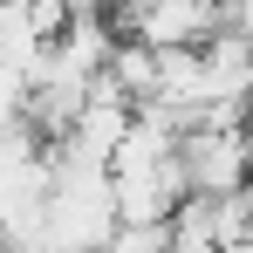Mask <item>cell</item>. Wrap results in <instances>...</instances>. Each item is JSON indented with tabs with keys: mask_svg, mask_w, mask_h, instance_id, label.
<instances>
[{
	"mask_svg": "<svg viewBox=\"0 0 253 253\" xmlns=\"http://www.w3.org/2000/svg\"><path fill=\"white\" fill-rule=\"evenodd\" d=\"M117 178L103 165H83L55 144V185L42 206V247L48 253H83V247H110L117 233Z\"/></svg>",
	"mask_w": 253,
	"mask_h": 253,
	"instance_id": "1",
	"label": "cell"
},
{
	"mask_svg": "<svg viewBox=\"0 0 253 253\" xmlns=\"http://www.w3.org/2000/svg\"><path fill=\"white\" fill-rule=\"evenodd\" d=\"M178 165L192 199H233L253 178V124H192L178 137Z\"/></svg>",
	"mask_w": 253,
	"mask_h": 253,
	"instance_id": "2",
	"label": "cell"
},
{
	"mask_svg": "<svg viewBox=\"0 0 253 253\" xmlns=\"http://www.w3.org/2000/svg\"><path fill=\"white\" fill-rule=\"evenodd\" d=\"M117 21V35L144 48H206L226 21H219V0H144V7H124V14H110Z\"/></svg>",
	"mask_w": 253,
	"mask_h": 253,
	"instance_id": "3",
	"label": "cell"
},
{
	"mask_svg": "<svg viewBox=\"0 0 253 253\" xmlns=\"http://www.w3.org/2000/svg\"><path fill=\"white\" fill-rule=\"evenodd\" d=\"M103 76L124 89L130 103H151V89H158V48H144V42H130V35H117L110 62H103Z\"/></svg>",
	"mask_w": 253,
	"mask_h": 253,
	"instance_id": "4",
	"label": "cell"
},
{
	"mask_svg": "<svg viewBox=\"0 0 253 253\" xmlns=\"http://www.w3.org/2000/svg\"><path fill=\"white\" fill-rule=\"evenodd\" d=\"M219 21H226L233 35H247V42H253V0H219Z\"/></svg>",
	"mask_w": 253,
	"mask_h": 253,
	"instance_id": "5",
	"label": "cell"
},
{
	"mask_svg": "<svg viewBox=\"0 0 253 253\" xmlns=\"http://www.w3.org/2000/svg\"><path fill=\"white\" fill-rule=\"evenodd\" d=\"M83 253H103V247H83Z\"/></svg>",
	"mask_w": 253,
	"mask_h": 253,
	"instance_id": "6",
	"label": "cell"
}]
</instances>
